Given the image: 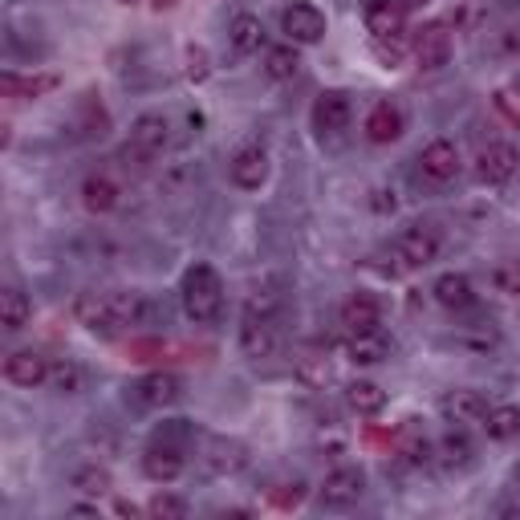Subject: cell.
<instances>
[{
	"label": "cell",
	"mask_w": 520,
	"mask_h": 520,
	"mask_svg": "<svg viewBox=\"0 0 520 520\" xmlns=\"http://www.w3.org/2000/svg\"><path fill=\"white\" fill-rule=\"evenodd\" d=\"M74 313L94 334H118V330H135V325H143L151 305H147L143 293L118 289V293H82L74 301Z\"/></svg>",
	"instance_id": "cell-1"
},
{
	"label": "cell",
	"mask_w": 520,
	"mask_h": 520,
	"mask_svg": "<svg viewBox=\"0 0 520 520\" xmlns=\"http://www.w3.org/2000/svg\"><path fill=\"white\" fill-rule=\"evenodd\" d=\"M179 297H183V313L195 325H212L224 313V281H220V273L212 265H191L183 273Z\"/></svg>",
	"instance_id": "cell-2"
},
{
	"label": "cell",
	"mask_w": 520,
	"mask_h": 520,
	"mask_svg": "<svg viewBox=\"0 0 520 520\" xmlns=\"http://www.w3.org/2000/svg\"><path fill=\"white\" fill-rule=\"evenodd\" d=\"M167 147H171V126H167L163 114H143V118H135V126H130V143H126V159L151 163V159H159Z\"/></svg>",
	"instance_id": "cell-3"
},
{
	"label": "cell",
	"mask_w": 520,
	"mask_h": 520,
	"mask_svg": "<svg viewBox=\"0 0 520 520\" xmlns=\"http://www.w3.org/2000/svg\"><path fill=\"white\" fill-rule=\"evenodd\" d=\"M362 492H366V472L354 468V464H342V468H334L330 476L321 480L317 500H321V508L342 512V508H354L362 500Z\"/></svg>",
	"instance_id": "cell-4"
},
{
	"label": "cell",
	"mask_w": 520,
	"mask_h": 520,
	"mask_svg": "<svg viewBox=\"0 0 520 520\" xmlns=\"http://www.w3.org/2000/svg\"><path fill=\"white\" fill-rule=\"evenodd\" d=\"M130 395H135V403L147 407V411H163V407L183 399V378L171 374V370H151L130 386Z\"/></svg>",
	"instance_id": "cell-5"
},
{
	"label": "cell",
	"mask_w": 520,
	"mask_h": 520,
	"mask_svg": "<svg viewBox=\"0 0 520 520\" xmlns=\"http://www.w3.org/2000/svg\"><path fill=\"white\" fill-rule=\"evenodd\" d=\"M435 256H439V236H435V228L411 224V228L399 232V240H395L399 269H423V265H431Z\"/></svg>",
	"instance_id": "cell-6"
},
{
	"label": "cell",
	"mask_w": 520,
	"mask_h": 520,
	"mask_svg": "<svg viewBox=\"0 0 520 520\" xmlns=\"http://www.w3.org/2000/svg\"><path fill=\"white\" fill-rule=\"evenodd\" d=\"M281 33L293 45H317L325 37V13L309 0H293V5L281 13Z\"/></svg>",
	"instance_id": "cell-7"
},
{
	"label": "cell",
	"mask_w": 520,
	"mask_h": 520,
	"mask_svg": "<svg viewBox=\"0 0 520 520\" xmlns=\"http://www.w3.org/2000/svg\"><path fill=\"white\" fill-rule=\"evenodd\" d=\"M240 350L244 358L260 362V358H273L277 350V325H273V313H244L240 321Z\"/></svg>",
	"instance_id": "cell-8"
},
{
	"label": "cell",
	"mask_w": 520,
	"mask_h": 520,
	"mask_svg": "<svg viewBox=\"0 0 520 520\" xmlns=\"http://www.w3.org/2000/svg\"><path fill=\"white\" fill-rule=\"evenodd\" d=\"M460 167H464V159H460V147H455L451 139H435V143H427L423 155H419V171H423V179L435 183V187L451 183L455 175H460Z\"/></svg>",
	"instance_id": "cell-9"
},
{
	"label": "cell",
	"mask_w": 520,
	"mask_h": 520,
	"mask_svg": "<svg viewBox=\"0 0 520 520\" xmlns=\"http://www.w3.org/2000/svg\"><path fill=\"white\" fill-rule=\"evenodd\" d=\"M516 163H520V155H516L512 143H488L476 155V179L484 187H500V183H508L516 175Z\"/></svg>",
	"instance_id": "cell-10"
},
{
	"label": "cell",
	"mask_w": 520,
	"mask_h": 520,
	"mask_svg": "<svg viewBox=\"0 0 520 520\" xmlns=\"http://www.w3.org/2000/svg\"><path fill=\"white\" fill-rule=\"evenodd\" d=\"M411 53H415V61L423 65V70H443L447 57H451V33H447V25L431 21V25L415 29V37H411Z\"/></svg>",
	"instance_id": "cell-11"
},
{
	"label": "cell",
	"mask_w": 520,
	"mask_h": 520,
	"mask_svg": "<svg viewBox=\"0 0 520 520\" xmlns=\"http://www.w3.org/2000/svg\"><path fill=\"white\" fill-rule=\"evenodd\" d=\"M143 472H147V480H155V484H171V480H179L183 476V447L175 443V439H155L151 447H147V455H143Z\"/></svg>",
	"instance_id": "cell-12"
},
{
	"label": "cell",
	"mask_w": 520,
	"mask_h": 520,
	"mask_svg": "<svg viewBox=\"0 0 520 520\" xmlns=\"http://www.w3.org/2000/svg\"><path fill=\"white\" fill-rule=\"evenodd\" d=\"M439 415L451 427H472V423H484L488 399L480 395V390H447V395L439 399Z\"/></svg>",
	"instance_id": "cell-13"
},
{
	"label": "cell",
	"mask_w": 520,
	"mask_h": 520,
	"mask_svg": "<svg viewBox=\"0 0 520 520\" xmlns=\"http://www.w3.org/2000/svg\"><path fill=\"white\" fill-rule=\"evenodd\" d=\"M204 464L208 472L216 476H236L244 464H248V447L240 439H228V435H212L204 443Z\"/></svg>",
	"instance_id": "cell-14"
},
{
	"label": "cell",
	"mask_w": 520,
	"mask_h": 520,
	"mask_svg": "<svg viewBox=\"0 0 520 520\" xmlns=\"http://www.w3.org/2000/svg\"><path fill=\"white\" fill-rule=\"evenodd\" d=\"M228 175H232L236 187L256 191L260 183L269 179V155H265V147H240L232 155V163H228Z\"/></svg>",
	"instance_id": "cell-15"
},
{
	"label": "cell",
	"mask_w": 520,
	"mask_h": 520,
	"mask_svg": "<svg viewBox=\"0 0 520 520\" xmlns=\"http://www.w3.org/2000/svg\"><path fill=\"white\" fill-rule=\"evenodd\" d=\"M49 370L53 366L41 350H13L5 358V378L13 386H41V382H49Z\"/></svg>",
	"instance_id": "cell-16"
},
{
	"label": "cell",
	"mask_w": 520,
	"mask_h": 520,
	"mask_svg": "<svg viewBox=\"0 0 520 520\" xmlns=\"http://www.w3.org/2000/svg\"><path fill=\"white\" fill-rule=\"evenodd\" d=\"M350 114H354V106H350V94H342V90H330L313 102V126L321 130V135H338V130H346Z\"/></svg>",
	"instance_id": "cell-17"
},
{
	"label": "cell",
	"mask_w": 520,
	"mask_h": 520,
	"mask_svg": "<svg viewBox=\"0 0 520 520\" xmlns=\"http://www.w3.org/2000/svg\"><path fill=\"white\" fill-rule=\"evenodd\" d=\"M407 25V5L403 0H370L366 5V29L374 37H399Z\"/></svg>",
	"instance_id": "cell-18"
},
{
	"label": "cell",
	"mask_w": 520,
	"mask_h": 520,
	"mask_svg": "<svg viewBox=\"0 0 520 520\" xmlns=\"http://www.w3.org/2000/svg\"><path fill=\"white\" fill-rule=\"evenodd\" d=\"M338 321H342V330H346V334H366V330H378V321H382V305H378L370 293H354V297L342 305Z\"/></svg>",
	"instance_id": "cell-19"
},
{
	"label": "cell",
	"mask_w": 520,
	"mask_h": 520,
	"mask_svg": "<svg viewBox=\"0 0 520 520\" xmlns=\"http://www.w3.org/2000/svg\"><path fill=\"white\" fill-rule=\"evenodd\" d=\"M435 455H439V464H443L447 472H464V468H472V460H476V447H472V439H468L464 427H451V431L439 439Z\"/></svg>",
	"instance_id": "cell-20"
},
{
	"label": "cell",
	"mask_w": 520,
	"mask_h": 520,
	"mask_svg": "<svg viewBox=\"0 0 520 520\" xmlns=\"http://www.w3.org/2000/svg\"><path fill=\"white\" fill-rule=\"evenodd\" d=\"M297 378L309 386V390H325L334 382V362H330V350L325 346H309V350H301V358H297Z\"/></svg>",
	"instance_id": "cell-21"
},
{
	"label": "cell",
	"mask_w": 520,
	"mask_h": 520,
	"mask_svg": "<svg viewBox=\"0 0 520 520\" xmlns=\"http://www.w3.org/2000/svg\"><path fill=\"white\" fill-rule=\"evenodd\" d=\"M431 293H435V301H439L443 309H451V313L476 305V289H472V281H468L464 273H443Z\"/></svg>",
	"instance_id": "cell-22"
},
{
	"label": "cell",
	"mask_w": 520,
	"mask_h": 520,
	"mask_svg": "<svg viewBox=\"0 0 520 520\" xmlns=\"http://www.w3.org/2000/svg\"><path fill=\"white\" fill-rule=\"evenodd\" d=\"M57 74H29V78H21V74H5L0 78V90H5V98H21V102H37V98H45V94H53L57 90Z\"/></svg>",
	"instance_id": "cell-23"
},
{
	"label": "cell",
	"mask_w": 520,
	"mask_h": 520,
	"mask_svg": "<svg viewBox=\"0 0 520 520\" xmlns=\"http://www.w3.org/2000/svg\"><path fill=\"white\" fill-rule=\"evenodd\" d=\"M399 135H403V110L390 106V102H378L366 114V139L370 143H395Z\"/></svg>",
	"instance_id": "cell-24"
},
{
	"label": "cell",
	"mask_w": 520,
	"mask_h": 520,
	"mask_svg": "<svg viewBox=\"0 0 520 520\" xmlns=\"http://www.w3.org/2000/svg\"><path fill=\"white\" fill-rule=\"evenodd\" d=\"M386 354H390V342H386L382 330L350 334V342H346V358H350L354 366H378V362H386Z\"/></svg>",
	"instance_id": "cell-25"
},
{
	"label": "cell",
	"mask_w": 520,
	"mask_h": 520,
	"mask_svg": "<svg viewBox=\"0 0 520 520\" xmlns=\"http://www.w3.org/2000/svg\"><path fill=\"white\" fill-rule=\"evenodd\" d=\"M118 183L110 179V175H90L86 183H82V204H86V212H94V216H106V212H114L118 208Z\"/></svg>",
	"instance_id": "cell-26"
},
{
	"label": "cell",
	"mask_w": 520,
	"mask_h": 520,
	"mask_svg": "<svg viewBox=\"0 0 520 520\" xmlns=\"http://www.w3.org/2000/svg\"><path fill=\"white\" fill-rule=\"evenodd\" d=\"M346 407H350L354 415L370 419V415H382V407H386V395H382V386H378V382H366V378H358V382H350V386H346Z\"/></svg>",
	"instance_id": "cell-27"
},
{
	"label": "cell",
	"mask_w": 520,
	"mask_h": 520,
	"mask_svg": "<svg viewBox=\"0 0 520 520\" xmlns=\"http://www.w3.org/2000/svg\"><path fill=\"white\" fill-rule=\"evenodd\" d=\"M228 41L236 53H260V45H265V25H260V17L252 13H240L232 25H228Z\"/></svg>",
	"instance_id": "cell-28"
},
{
	"label": "cell",
	"mask_w": 520,
	"mask_h": 520,
	"mask_svg": "<svg viewBox=\"0 0 520 520\" xmlns=\"http://www.w3.org/2000/svg\"><path fill=\"white\" fill-rule=\"evenodd\" d=\"M29 317H33V305H29V297L21 289H5V293H0V325H5L9 334L25 330Z\"/></svg>",
	"instance_id": "cell-29"
},
{
	"label": "cell",
	"mask_w": 520,
	"mask_h": 520,
	"mask_svg": "<svg viewBox=\"0 0 520 520\" xmlns=\"http://www.w3.org/2000/svg\"><path fill=\"white\" fill-rule=\"evenodd\" d=\"M484 431H488V439H496V443L520 439V407H488Z\"/></svg>",
	"instance_id": "cell-30"
},
{
	"label": "cell",
	"mask_w": 520,
	"mask_h": 520,
	"mask_svg": "<svg viewBox=\"0 0 520 520\" xmlns=\"http://www.w3.org/2000/svg\"><path fill=\"white\" fill-rule=\"evenodd\" d=\"M265 74H269L273 82H293V78L301 74L297 49H293V45H273V49L265 53Z\"/></svg>",
	"instance_id": "cell-31"
},
{
	"label": "cell",
	"mask_w": 520,
	"mask_h": 520,
	"mask_svg": "<svg viewBox=\"0 0 520 520\" xmlns=\"http://www.w3.org/2000/svg\"><path fill=\"white\" fill-rule=\"evenodd\" d=\"M49 386L57 390V395H78V390L86 386V370L78 362H57L49 370Z\"/></svg>",
	"instance_id": "cell-32"
},
{
	"label": "cell",
	"mask_w": 520,
	"mask_h": 520,
	"mask_svg": "<svg viewBox=\"0 0 520 520\" xmlns=\"http://www.w3.org/2000/svg\"><path fill=\"white\" fill-rule=\"evenodd\" d=\"M147 512H151L155 520H183V516L191 512V504H187L183 496H175V492H159V496L147 504Z\"/></svg>",
	"instance_id": "cell-33"
},
{
	"label": "cell",
	"mask_w": 520,
	"mask_h": 520,
	"mask_svg": "<svg viewBox=\"0 0 520 520\" xmlns=\"http://www.w3.org/2000/svg\"><path fill=\"white\" fill-rule=\"evenodd\" d=\"M74 488H78V492H90V496H102V492H110V472L98 468V464H86V468L74 472Z\"/></svg>",
	"instance_id": "cell-34"
},
{
	"label": "cell",
	"mask_w": 520,
	"mask_h": 520,
	"mask_svg": "<svg viewBox=\"0 0 520 520\" xmlns=\"http://www.w3.org/2000/svg\"><path fill=\"white\" fill-rule=\"evenodd\" d=\"M492 285H496V293L520 301V260H504V265L492 273Z\"/></svg>",
	"instance_id": "cell-35"
},
{
	"label": "cell",
	"mask_w": 520,
	"mask_h": 520,
	"mask_svg": "<svg viewBox=\"0 0 520 520\" xmlns=\"http://www.w3.org/2000/svg\"><path fill=\"white\" fill-rule=\"evenodd\" d=\"M269 500H273L277 508H297V504L305 500V484H301V480H293V484H277V488H269Z\"/></svg>",
	"instance_id": "cell-36"
},
{
	"label": "cell",
	"mask_w": 520,
	"mask_h": 520,
	"mask_svg": "<svg viewBox=\"0 0 520 520\" xmlns=\"http://www.w3.org/2000/svg\"><path fill=\"white\" fill-rule=\"evenodd\" d=\"M187 78L191 82H204L208 78V49L204 45H191L187 49Z\"/></svg>",
	"instance_id": "cell-37"
},
{
	"label": "cell",
	"mask_w": 520,
	"mask_h": 520,
	"mask_svg": "<svg viewBox=\"0 0 520 520\" xmlns=\"http://www.w3.org/2000/svg\"><path fill=\"white\" fill-rule=\"evenodd\" d=\"M374 53H378V61H386V65H399L403 45H399V37H374Z\"/></svg>",
	"instance_id": "cell-38"
},
{
	"label": "cell",
	"mask_w": 520,
	"mask_h": 520,
	"mask_svg": "<svg viewBox=\"0 0 520 520\" xmlns=\"http://www.w3.org/2000/svg\"><path fill=\"white\" fill-rule=\"evenodd\" d=\"M114 512H118V516H135L139 508H135V504H130V500H118V504H114Z\"/></svg>",
	"instance_id": "cell-39"
},
{
	"label": "cell",
	"mask_w": 520,
	"mask_h": 520,
	"mask_svg": "<svg viewBox=\"0 0 520 520\" xmlns=\"http://www.w3.org/2000/svg\"><path fill=\"white\" fill-rule=\"evenodd\" d=\"M74 512H78V516H94L98 508H94V504H74Z\"/></svg>",
	"instance_id": "cell-40"
},
{
	"label": "cell",
	"mask_w": 520,
	"mask_h": 520,
	"mask_svg": "<svg viewBox=\"0 0 520 520\" xmlns=\"http://www.w3.org/2000/svg\"><path fill=\"white\" fill-rule=\"evenodd\" d=\"M504 516H520V496H516V500H512V504L504 508Z\"/></svg>",
	"instance_id": "cell-41"
},
{
	"label": "cell",
	"mask_w": 520,
	"mask_h": 520,
	"mask_svg": "<svg viewBox=\"0 0 520 520\" xmlns=\"http://www.w3.org/2000/svg\"><path fill=\"white\" fill-rule=\"evenodd\" d=\"M155 9H171V5H179V0H151Z\"/></svg>",
	"instance_id": "cell-42"
},
{
	"label": "cell",
	"mask_w": 520,
	"mask_h": 520,
	"mask_svg": "<svg viewBox=\"0 0 520 520\" xmlns=\"http://www.w3.org/2000/svg\"><path fill=\"white\" fill-rule=\"evenodd\" d=\"M512 90H516V94H520V70H516V74H512Z\"/></svg>",
	"instance_id": "cell-43"
},
{
	"label": "cell",
	"mask_w": 520,
	"mask_h": 520,
	"mask_svg": "<svg viewBox=\"0 0 520 520\" xmlns=\"http://www.w3.org/2000/svg\"><path fill=\"white\" fill-rule=\"evenodd\" d=\"M118 5H135V0H118Z\"/></svg>",
	"instance_id": "cell-44"
}]
</instances>
